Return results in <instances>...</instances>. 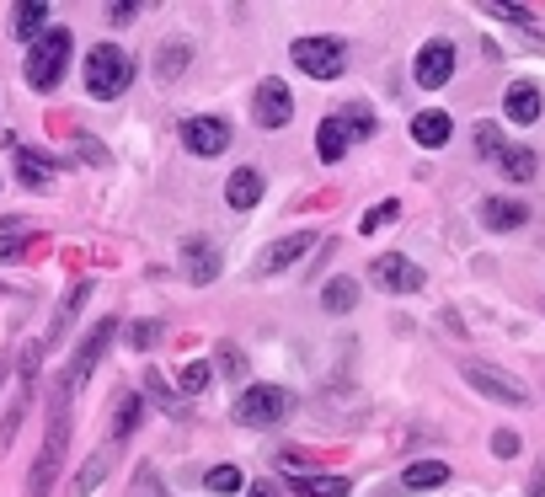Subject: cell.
I'll return each instance as SVG.
<instances>
[{
    "label": "cell",
    "instance_id": "cell-20",
    "mask_svg": "<svg viewBox=\"0 0 545 497\" xmlns=\"http://www.w3.org/2000/svg\"><path fill=\"white\" fill-rule=\"evenodd\" d=\"M412 139H417L423 150L449 145V113H439V107H433V113H417V118H412Z\"/></svg>",
    "mask_w": 545,
    "mask_h": 497
},
{
    "label": "cell",
    "instance_id": "cell-14",
    "mask_svg": "<svg viewBox=\"0 0 545 497\" xmlns=\"http://www.w3.org/2000/svg\"><path fill=\"white\" fill-rule=\"evenodd\" d=\"M182 273H188L193 284H214V278H220V252H214L209 241H188L182 246Z\"/></svg>",
    "mask_w": 545,
    "mask_h": 497
},
{
    "label": "cell",
    "instance_id": "cell-17",
    "mask_svg": "<svg viewBox=\"0 0 545 497\" xmlns=\"http://www.w3.org/2000/svg\"><path fill=\"white\" fill-rule=\"evenodd\" d=\"M348 145H353V139H348V129H342V118L332 113V118H326L321 129H316V155H321L326 166H337L342 155H348Z\"/></svg>",
    "mask_w": 545,
    "mask_h": 497
},
{
    "label": "cell",
    "instance_id": "cell-10",
    "mask_svg": "<svg viewBox=\"0 0 545 497\" xmlns=\"http://www.w3.org/2000/svg\"><path fill=\"white\" fill-rule=\"evenodd\" d=\"M465 380L476 385L481 396H492V401H508V407H524V385H513V375H503V369H492V364H465Z\"/></svg>",
    "mask_w": 545,
    "mask_h": 497
},
{
    "label": "cell",
    "instance_id": "cell-19",
    "mask_svg": "<svg viewBox=\"0 0 545 497\" xmlns=\"http://www.w3.org/2000/svg\"><path fill=\"white\" fill-rule=\"evenodd\" d=\"M444 481H449L444 460H417V465L401 471V487H407V492H433V487H444Z\"/></svg>",
    "mask_w": 545,
    "mask_h": 497
},
{
    "label": "cell",
    "instance_id": "cell-16",
    "mask_svg": "<svg viewBox=\"0 0 545 497\" xmlns=\"http://www.w3.org/2000/svg\"><path fill=\"white\" fill-rule=\"evenodd\" d=\"M11 33H17L22 43H38L43 33H49V6H43V0H22V6L11 11Z\"/></svg>",
    "mask_w": 545,
    "mask_h": 497
},
{
    "label": "cell",
    "instance_id": "cell-34",
    "mask_svg": "<svg viewBox=\"0 0 545 497\" xmlns=\"http://www.w3.org/2000/svg\"><path fill=\"white\" fill-rule=\"evenodd\" d=\"M209 492H241V471L236 465H220V471H209Z\"/></svg>",
    "mask_w": 545,
    "mask_h": 497
},
{
    "label": "cell",
    "instance_id": "cell-21",
    "mask_svg": "<svg viewBox=\"0 0 545 497\" xmlns=\"http://www.w3.org/2000/svg\"><path fill=\"white\" fill-rule=\"evenodd\" d=\"M294 497H348V476H289Z\"/></svg>",
    "mask_w": 545,
    "mask_h": 497
},
{
    "label": "cell",
    "instance_id": "cell-11",
    "mask_svg": "<svg viewBox=\"0 0 545 497\" xmlns=\"http://www.w3.org/2000/svg\"><path fill=\"white\" fill-rule=\"evenodd\" d=\"M59 455H65V412H54V428H49V444L38 455V471L27 481V497H49V481L59 471Z\"/></svg>",
    "mask_w": 545,
    "mask_h": 497
},
{
    "label": "cell",
    "instance_id": "cell-22",
    "mask_svg": "<svg viewBox=\"0 0 545 497\" xmlns=\"http://www.w3.org/2000/svg\"><path fill=\"white\" fill-rule=\"evenodd\" d=\"M353 305H358V284H353V278H326V289H321V310H326V316H348Z\"/></svg>",
    "mask_w": 545,
    "mask_h": 497
},
{
    "label": "cell",
    "instance_id": "cell-27",
    "mask_svg": "<svg viewBox=\"0 0 545 497\" xmlns=\"http://www.w3.org/2000/svg\"><path fill=\"white\" fill-rule=\"evenodd\" d=\"M134 428H139V396L129 391V396H118V407H113V433L118 439H129Z\"/></svg>",
    "mask_w": 545,
    "mask_h": 497
},
{
    "label": "cell",
    "instance_id": "cell-29",
    "mask_svg": "<svg viewBox=\"0 0 545 497\" xmlns=\"http://www.w3.org/2000/svg\"><path fill=\"white\" fill-rule=\"evenodd\" d=\"M102 476H107V455H91V460H86V471L75 476V487H70V492H75V497H86V492L97 487Z\"/></svg>",
    "mask_w": 545,
    "mask_h": 497
},
{
    "label": "cell",
    "instance_id": "cell-5",
    "mask_svg": "<svg viewBox=\"0 0 545 497\" xmlns=\"http://www.w3.org/2000/svg\"><path fill=\"white\" fill-rule=\"evenodd\" d=\"M113 337H118V321H113V316L91 326L86 343H81V353H75L70 369H65V391H75V385H86V380H91V369L102 364V353H107V343H113Z\"/></svg>",
    "mask_w": 545,
    "mask_h": 497
},
{
    "label": "cell",
    "instance_id": "cell-15",
    "mask_svg": "<svg viewBox=\"0 0 545 497\" xmlns=\"http://www.w3.org/2000/svg\"><path fill=\"white\" fill-rule=\"evenodd\" d=\"M503 107H508V123H540V107H545L540 102V86L535 81H513Z\"/></svg>",
    "mask_w": 545,
    "mask_h": 497
},
{
    "label": "cell",
    "instance_id": "cell-40",
    "mask_svg": "<svg viewBox=\"0 0 545 497\" xmlns=\"http://www.w3.org/2000/svg\"><path fill=\"white\" fill-rule=\"evenodd\" d=\"M0 380H6V359H0Z\"/></svg>",
    "mask_w": 545,
    "mask_h": 497
},
{
    "label": "cell",
    "instance_id": "cell-3",
    "mask_svg": "<svg viewBox=\"0 0 545 497\" xmlns=\"http://www.w3.org/2000/svg\"><path fill=\"white\" fill-rule=\"evenodd\" d=\"M294 65H300L310 81H337L342 65H348V43H342V38H326V33L294 38Z\"/></svg>",
    "mask_w": 545,
    "mask_h": 497
},
{
    "label": "cell",
    "instance_id": "cell-28",
    "mask_svg": "<svg viewBox=\"0 0 545 497\" xmlns=\"http://www.w3.org/2000/svg\"><path fill=\"white\" fill-rule=\"evenodd\" d=\"M182 65H188V43H171L166 54H155V75H161V81H177Z\"/></svg>",
    "mask_w": 545,
    "mask_h": 497
},
{
    "label": "cell",
    "instance_id": "cell-39",
    "mask_svg": "<svg viewBox=\"0 0 545 497\" xmlns=\"http://www.w3.org/2000/svg\"><path fill=\"white\" fill-rule=\"evenodd\" d=\"M22 230V220H0V236H17Z\"/></svg>",
    "mask_w": 545,
    "mask_h": 497
},
{
    "label": "cell",
    "instance_id": "cell-36",
    "mask_svg": "<svg viewBox=\"0 0 545 497\" xmlns=\"http://www.w3.org/2000/svg\"><path fill=\"white\" fill-rule=\"evenodd\" d=\"M492 455H519V433H492Z\"/></svg>",
    "mask_w": 545,
    "mask_h": 497
},
{
    "label": "cell",
    "instance_id": "cell-30",
    "mask_svg": "<svg viewBox=\"0 0 545 497\" xmlns=\"http://www.w3.org/2000/svg\"><path fill=\"white\" fill-rule=\"evenodd\" d=\"M396 214H401V204H396V198H385V204H375V209L364 214V236H375V230H385V225L396 220Z\"/></svg>",
    "mask_w": 545,
    "mask_h": 497
},
{
    "label": "cell",
    "instance_id": "cell-38",
    "mask_svg": "<svg viewBox=\"0 0 545 497\" xmlns=\"http://www.w3.org/2000/svg\"><path fill=\"white\" fill-rule=\"evenodd\" d=\"M246 497H278V487H273V481H257V487L246 492Z\"/></svg>",
    "mask_w": 545,
    "mask_h": 497
},
{
    "label": "cell",
    "instance_id": "cell-13",
    "mask_svg": "<svg viewBox=\"0 0 545 497\" xmlns=\"http://www.w3.org/2000/svg\"><path fill=\"white\" fill-rule=\"evenodd\" d=\"M262 188H268V182H262L257 166H236L230 182H225V204L230 209H257L262 204Z\"/></svg>",
    "mask_w": 545,
    "mask_h": 497
},
{
    "label": "cell",
    "instance_id": "cell-12",
    "mask_svg": "<svg viewBox=\"0 0 545 497\" xmlns=\"http://www.w3.org/2000/svg\"><path fill=\"white\" fill-rule=\"evenodd\" d=\"M310 246H316V230H294V236L273 241L268 252L257 257V273H284V268H294V262H305Z\"/></svg>",
    "mask_w": 545,
    "mask_h": 497
},
{
    "label": "cell",
    "instance_id": "cell-32",
    "mask_svg": "<svg viewBox=\"0 0 545 497\" xmlns=\"http://www.w3.org/2000/svg\"><path fill=\"white\" fill-rule=\"evenodd\" d=\"M209 380H214V369H209V364H188V369H182V396L209 391Z\"/></svg>",
    "mask_w": 545,
    "mask_h": 497
},
{
    "label": "cell",
    "instance_id": "cell-9",
    "mask_svg": "<svg viewBox=\"0 0 545 497\" xmlns=\"http://www.w3.org/2000/svg\"><path fill=\"white\" fill-rule=\"evenodd\" d=\"M182 145H188L193 155H225L230 123L225 118H182Z\"/></svg>",
    "mask_w": 545,
    "mask_h": 497
},
{
    "label": "cell",
    "instance_id": "cell-1",
    "mask_svg": "<svg viewBox=\"0 0 545 497\" xmlns=\"http://www.w3.org/2000/svg\"><path fill=\"white\" fill-rule=\"evenodd\" d=\"M86 91L97 102H118L123 91H129V81H134V59L118 49V43H97V49L86 54Z\"/></svg>",
    "mask_w": 545,
    "mask_h": 497
},
{
    "label": "cell",
    "instance_id": "cell-33",
    "mask_svg": "<svg viewBox=\"0 0 545 497\" xmlns=\"http://www.w3.org/2000/svg\"><path fill=\"white\" fill-rule=\"evenodd\" d=\"M86 294H91V284H75V289H70V300H65V310H59V321H54V343H59V332L70 326V316H75V310L86 305Z\"/></svg>",
    "mask_w": 545,
    "mask_h": 497
},
{
    "label": "cell",
    "instance_id": "cell-6",
    "mask_svg": "<svg viewBox=\"0 0 545 497\" xmlns=\"http://www.w3.org/2000/svg\"><path fill=\"white\" fill-rule=\"evenodd\" d=\"M375 284H380L385 294H417L428 278H423V268H417L407 252H380V257H375Z\"/></svg>",
    "mask_w": 545,
    "mask_h": 497
},
{
    "label": "cell",
    "instance_id": "cell-4",
    "mask_svg": "<svg viewBox=\"0 0 545 497\" xmlns=\"http://www.w3.org/2000/svg\"><path fill=\"white\" fill-rule=\"evenodd\" d=\"M284 412H289L284 385H246L236 396V423L241 428H273V423H284Z\"/></svg>",
    "mask_w": 545,
    "mask_h": 497
},
{
    "label": "cell",
    "instance_id": "cell-25",
    "mask_svg": "<svg viewBox=\"0 0 545 497\" xmlns=\"http://www.w3.org/2000/svg\"><path fill=\"white\" fill-rule=\"evenodd\" d=\"M342 129H348V139H369V134H375V113H369V107L364 102H353V107H342Z\"/></svg>",
    "mask_w": 545,
    "mask_h": 497
},
{
    "label": "cell",
    "instance_id": "cell-7",
    "mask_svg": "<svg viewBox=\"0 0 545 497\" xmlns=\"http://www.w3.org/2000/svg\"><path fill=\"white\" fill-rule=\"evenodd\" d=\"M412 75H417V86H428V91L449 86V75H455V43H449V38H433V43H423V49H417V65H412Z\"/></svg>",
    "mask_w": 545,
    "mask_h": 497
},
{
    "label": "cell",
    "instance_id": "cell-23",
    "mask_svg": "<svg viewBox=\"0 0 545 497\" xmlns=\"http://www.w3.org/2000/svg\"><path fill=\"white\" fill-rule=\"evenodd\" d=\"M497 172L513 177V182H529V177H535V150L508 145V150H503V161H497Z\"/></svg>",
    "mask_w": 545,
    "mask_h": 497
},
{
    "label": "cell",
    "instance_id": "cell-31",
    "mask_svg": "<svg viewBox=\"0 0 545 497\" xmlns=\"http://www.w3.org/2000/svg\"><path fill=\"white\" fill-rule=\"evenodd\" d=\"M129 343H134L139 353H150L155 343H161V321H134V326H129Z\"/></svg>",
    "mask_w": 545,
    "mask_h": 497
},
{
    "label": "cell",
    "instance_id": "cell-37",
    "mask_svg": "<svg viewBox=\"0 0 545 497\" xmlns=\"http://www.w3.org/2000/svg\"><path fill=\"white\" fill-rule=\"evenodd\" d=\"M107 17H113V22H134V17H139V6H113Z\"/></svg>",
    "mask_w": 545,
    "mask_h": 497
},
{
    "label": "cell",
    "instance_id": "cell-8",
    "mask_svg": "<svg viewBox=\"0 0 545 497\" xmlns=\"http://www.w3.org/2000/svg\"><path fill=\"white\" fill-rule=\"evenodd\" d=\"M252 118L262 123V129H284V123L294 118V91L284 81H262L257 97H252Z\"/></svg>",
    "mask_w": 545,
    "mask_h": 497
},
{
    "label": "cell",
    "instance_id": "cell-2",
    "mask_svg": "<svg viewBox=\"0 0 545 497\" xmlns=\"http://www.w3.org/2000/svg\"><path fill=\"white\" fill-rule=\"evenodd\" d=\"M70 33L65 27H49L33 49H27V65H22V75H27V86L33 91H54L59 81H65V65H70Z\"/></svg>",
    "mask_w": 545,
    "mask_h": 497
},
{
    "label": "cell",
    "instance_id": "cell-24",
    "mask_svg": "<svg viewBox=\"0 0 545 497\" xmlns=\"http://www.w3.org/2000/svg\"><path fill=\"white\" fill-rule=\"evenodd\" d=\"M17 161H22V166H17V177L27 182V188H38V193L49 188V161H43V155H33V150H17Z\"/></svg>",
    "mask_w": 545,
    "mask_h": 497
},
{
    "label": "cell",
    "instance_id": "cell-26",
    "mask_svg": "<svg viewBox=\"0 0 545 497\" xmlns=\"http://www.w3.org/2000/svg\"><path fill=\"white\" fill-rule=\"evenodd\" d=\"M476 150L481 155H487V161L497 166V161H503V150H508V139H503V129H497V123L487 118V123H476Z\"/></svg>",
    "mask_w": 545,
    "mask_h": 497
},
{
    "label": "cell",
    "instance_id": "cell-35",
    "mask_svg": "<svg viewBox=\"0 0 545 497\" xmlns=\"http://www.w3.org/2000/svg\"><path fill=\"white\" fill-rule=\"evenodd\" d=\"M487 17H503V22H519V27H535V11H524V6H487Z\"/></svg>",
    "mask_w": 545,
    "mask_h": 497
},
{
    "label": "cell",
    "instance_id": "cell-18",
    "mask_svg": "<svg viewBox=\"0 0 545 497\" xmlns=\"http://www.w3.org/2000/svg\"><path fill=\"white\" fill-rule=\"evenodd\" d=\"M524 220H529V209L513 204V198H487V204H481V225L487 230H519Z\"/></svg>",
    "mask_w": 545,
    "mask_h": 497
}]
</instances>
